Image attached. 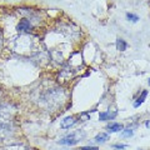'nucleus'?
Here are the masks:
<instances>
[{
  "label": "nucleus",
  "mask_w": 150,
  "mask_h": 150,
  "mask_svg": "<svg viewBox=\"0 0 150 150\" xmlns=\"http://www.w3.org/2000/svg\"><path fill=\"white\" fill-rule=\"evenodd\" d=\"M76 123H78L76 116L70 115V116H67V118H64L62 120V123H60V128H62V129H70L71 126H74Z\"/></svg>",
  "instance_id": "obj_2"
},
{
  "label": "nucleus",
  "mask_w": 150,
  "mask_h": 150,
  "mask_svg": "<svg viewBox=\"0 0 150 150\" xmlns=\"http://www.w3.org/2000/svg\"><path fill=\"white\" fill-rule=\"evenodd\" d=\"M79 150H99V148L98 146H83Z\"/></svg>",
  "instance_id": "obj_13"
},
{
  "label": "nucleus",
  "mask_w": 150,
  "mask_h": 150,
  "mask_svg": "<svg viewBox=\"0 0 150 150\" xmlns=\"http://www.w3.org/2000/svg\"><path fill=\"white\" fill-rule=\"evenodd\" d=\"M146 96H148V90H143V91H142V94L139 95V98L134 101V108H139V106L142 105L143 103L145 101V99H146Z\"/></svg>",
  "instance_id": "obj_6"
},
{
  "label": "nucleus",
  "mask_w": 150,
  "mask_h": 150,
  "mask_svg": "<svg viewBox=\"0 0 150 150\" xmlns=\"http://www.w3.org/2000/svg\"><path fill=\"white\" fill-rule=\"evenodd\" d=\"M4 150H29V149L25 148L24 145H10V146H8Z\"/></svg>",
  "instance_id": "obj_11"
},
{
  "label": "nucleus",
  "mask_w": 150,
  "mask_h": 150,
  "mask_svg": "<svg viewBox=\"0 0 150 150\" xmlns=\"http://www.w3.org/2000/svg\"><path fill=\"white\" fill-rule=\"evenodd\" d=\"M148 84H149V85H150V78H149V80H148Z\"/></svg>",
  "instance_id": "obj_15"
},
{
  "label": "nucleus",
  "mask_w": 150,
  "mask_h": 150,
  "mask_svg": "<svg viewBox=\"0 0 150 150\" xmlns=\"http://www.w3.org/2000/svg\"><path fill=\"white\" fill-rule=\"evenodd\" d=\"M18 31L19 33H29L31 30V24L28 19H21L18 24Z\"/></svg>",
  "instance_id": "obj_4"
},
{
  "label": "nucleus",
  "mask_w": 150,
  "mask_h": 150,
  "mask_svg": "<svg viewBox=\"0 0 150 150\" xmlns=\"http://www.w3.org/2000/svg\"><path fill=\"white\" fill-rule=\"evenodd\" d=\"M145 126H146L148 129H150V120H146V121H145Z\"/></svg>",
  "instance_id": "obj_14"
},
{
  "label": "nucleus",
  "mask_w": 150,
  "mask_h": 150,
  "mask_svg": "<svg viewBox=\"0 0 150 150\" xmlns=\"http://www.w3.org/2000/svg\"><path fill=\"white\" fill-rule=\"evenodd\" d=\"M126 19H128L129 21H131V23L139 21V16L135 15V14H133V13H128V14H126Z\"/></svg>",
  "instance_id": "obj_10"
},
{
  "label": "nucleus",
  "mask_w": 150,
  "mask_h": 150,
  "mask_svg": "<svg viewBox=\"0 0 150 150\" xmlns=\"http://www.w3.org/2000/svg\"><path fill=\"white\" fill-rule=\"evenodd\" d=\"M84 138H85V133L81 130H78V131H74V133L65 135L64 138L59 140V144L67 145V146H73V145H76L79 142H81Z\"/></svg>",
  "instance_id": "obj_1"
},
{
  "label": "nucleus",
  "mask_w": 150,
  "mask_h": 150,
  "mask_svg": "<svg viewBox=\"0 0 150 150\" xmlns=\"http://www.w3.org/2000/svg\"><path fill=\"white\" fill-rule=\"evenodd\" d=\"M106 129H108V131L109 133H119V131H121L124 129V126L121 125L120 123H110V124H108V126H106Z\"/></svg>",
  "instance_id": "obj_5"
},
{
  "label": "nucleus",
  "mask_w": 150,
  "mask_h": 150,
  "mask_svg": "<svg viewBox=\"0 0 150 150\" xmlns=\"http://www.w3.org/2000/svg\"><path fill=\"white\" fill-rule=\"evenodd\" d=\"M133 134H134V130L131 128H126L121 130V137L123 138H130V137H133Z\"/></svg>",
  "instance_id": "obj_9"
},
{
  "label": "nucleus",
  "mask_w": 150,
  "mask_h": 150,
  "mask_svg": "<svg viewBox=\"0 0 150 150\" xmlns=\"http://www.w3.org/2000/svg\"><path fill=\"white\" fill-rule=\"evenodd\" d=\"M109 134L108 133H99L95 137V139H94V142H96V143H105L106 140H109Z\"/></svg>",
  "instance_id": "obj_7"
},
{
  "label": "nucleus",
  "mask_w": 150,
  "mask_h": 150,
  "mask_svg": "<svg viewBox=\"0 0 150 150\" xmlns=\"http://www.w3.org/2000/svg\"><path fill=\"white\" fill-rule=\"evenodd\" d=\"M112 148L114 149H125V148H128V145L126 144H115V145H112Z\"/></svg>",
  "instance_id": "obj_12"
},
{
  "label": "nucleus",
  "mask_w": 150,
  "mask_h": 150,
  "mask_svg": "<svg viewBox=\"0 0 150 150\" xmlns=\"http://www.w3.org/2000/svg\"><path fill=\"white\" fill-rule=\"evenodd\" d=\"M116 49L119 51H125L128 49V43L124 39H118L116 40Z\"/></svg>",
  "instance_id": "obj_8"
},
{
  "label": "nucleus",
  "mask_w": 150,
  "mask_h": 150,
  "mask_svg": "<svg viewBox=\"0 0 150 150\" xmlns=\"http://www.w3.org/2000/svg\"><path fill=\"white\" fill-rule=\"evenodd\" d=\"M118 115V111H111V110H106V111H101L99 114V120L100 121H109V120H114Z\"/></svg>",
  "instance_id": "obj_3"
}]
</instances>
